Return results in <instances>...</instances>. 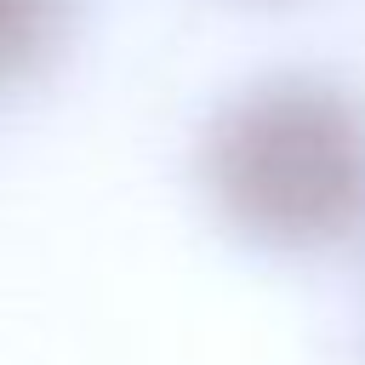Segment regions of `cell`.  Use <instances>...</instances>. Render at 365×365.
<instances>
[{
    "label": "cell",
    "mask_w": 365,
    "mask_h": 365,
    "mask_svg": "<svg viewBox=\"0 0 365 365\" xmlns=\"http://www.w3.org/2000/svg\"><path fill=\"white\" fill-rule=\"evenodd\" d=\"M205 188L262 245H336L365 222V108L325 80H262L217 114Z\"/></svg>",
    "instance_id": "obj_1"
},
{
    "label": "cell",
    "mask_w": 365,
    "mask_h": 365,
    "mask_svg": "<svg viewBox=\"0 0 365 365\" xmlns=\"http://www.w3.org/2000/svg\"><path fill=\"white\" fill-rule=\"evenodd\" d=\"M51 40V0H0V86L29 74Z\"/></svg>",
    "instance_id": "obj_2"
}]
</instances>
